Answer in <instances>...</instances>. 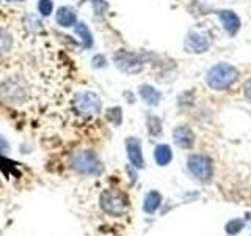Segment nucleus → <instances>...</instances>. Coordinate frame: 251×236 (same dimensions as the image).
I'll return each instance as SVG.
<instances>
[{"label":"nucleus","mask_w":251,"mask_h":236,"mask_svg":"<svg viewBox=\"0 0 251 236\" xmlns=\"http://www.w3.org/2000/svg\"><path fill=\"white\" fill-rule=\"evenodd\" d=\"M126 149H127V157H129V161L133 167L143 169L145 159H143V153H141L140 140L135 137H127V140H126Z\"/></svg>","instance_id":"8"},{"label":"nucleus","mask_w":251,"mask_h":236,"mask_svg":"<svg viewBox=\"0 0 251 236\" xmlns=\"http://www.w3.org/2000/svg\"><path fill=\"white\" fill-rule=\"evenodd\" d=\"M217 16L220 18V21H222L225 30L231 36H234L240 30V19H239V16L235 14L234 11H231V10H222V11H217Z\"/></svg>","instance_id":"11"},{"label":"nucleus","mask_w":251,"mask_h":236,"mask_svg":"<svg viewBox=\"0 0 251 236\" xmlns=\"http://www.w3.org/2000/svg\"><path fill=\"white\" fill-rule=\"evenodd\" d=\"M91 63H93L94 68H104L105 66V57H104V55L98 54V55H94V57L91 59Z\"/></svg>","instance_id":"22"},{"label":"nucleus","mask_w":251,"mask_h":236,"mask_svg":"<svg viewBox=\"0 0 251 236\" xmlns=\"http://www.w3.org/2000/svg\"><path fill=\"white\" fill-rule=\"evenodd\" d=\"M173 139H175V144L180 148H192L195 144V136L190 128L187 126H179V128L175 129V134H173Z\"/></svg>","instance_id":"12"},{"label":"nucleus","mask_w":251,"mask_h":236,"mask_svg":"<svg viewBox=\"0 0 251 236\" xmlns=\"http://www.w3.org/2000/svg\"><path fill=\"white\" fill-rule=\"evenodd\" d=\"M74 27H75V33L78 35V38L82 39L85 49H90V47H93L94 41H93V35H91V30L88 29V26H86L85 22H77Z\"/></svg>","instance_id":"14"},{"label":"nucleus","mask_w":251,"mask_h":236,"mask_svg":"<svg viewBox=\"0 0 251 236\" xmlns=\"http://www.w3.org/2000/svg\"><path fill=\"white\" fill-rule=\"evenodd\" d=\"M160 202H162V195L155 191H151L145 199L143 209L148 212V214H152V212H155V209L160 206Z\"/></svg>","instance_id":"17"},{"label":"nucleus","mask_w":251,"mask_h":236,"mask_svg":"<svg viewBox=\"0 0 251 236\" xmlns=\"http://www.w3.org/2000/svg\"><path fill=\"white\" fill-rule=\"evenodd\" d=\"M243 93H245V98L251 102V79H248L243 85Z\"/></svg>","instance_id":"23"},{"label":"nucleus","mask_w":251,"mask_h":236,"mask_svg":"<svg viewBox=\"0 0 251 236\" xmlns=\"http://www.w3.org/2000/svg\"><path fill=\"white\" fill-rule=\"evenodd\" d=\"M71 165L77 173L82 175H99L102 172V164L98 156L90 149H80L71 156Z\"/></svg>","instance_id":"3"},{"label":"nucleus","mask_w":251,"mask_h":236,"mask_svg":"<svg viewBox=\"0 0 251 236\" xmlns=\"http://www.w3.org/2000/svg\"><path fill=\"white\" fill-rule=\"evenodd\" d=\"M148 128H149V132H151L152 136H157V134H160V131H162V123L157 117H149Z\"/></svg>","instance_id":"20"},{"label":"nucleus","mask_w":251,"mask_h":236,"mask_svg":"<svg viewBox=\"0 0 251 236\" xmlns=\"http://www.w3.org/2000/svg\"><path fill=\"white\" fill-rule=\"evenodd\" d=\"M107 120L112 121L113 124H120L123 121V110L121 107H112L107 110Z\"/></svg>","instance_id":"19"},{"label":"nucleus","mask_w":251,"mask_h":236,"mask_svg":"<svg viewBox=\"0 0 251 236\" xmlns=\"http://www.w3.org/2000/svg\"><path fill=\"white\" fill-rule=\"evenodd\" d=\"M73 106L75 109V112L82 117H96L100 114V99L96 93L93 91H80L75 94V98L73 101Z\"/></svg>","instance_id":"4"},{"label":"nucleus","mask_w":251,"mask_h":236,"mask_svg":"<svg viewBox=\"0 0 251 236\" xmlns=\"http://www.w3.org/2000/svg\"><path fill=\"white\" fill-rule=\"evenodd\" d=\"M237 69L229 63H217L209 69L206 76V84L214 90H226L237 81Z\"/></svg>","instance_id":"2"},{"label":"nucleus","mask_w":251,"mask_h":236,"mask_svg":"<svg viewBox=\"0 0 251 236\" xmlns=\"http://www.w3.org/2000/svg\"><path fill=\"white\" fill-rule=\"evenodd\" d=\"M113 61L118 66V69H121L123 73H127V74H137L145 66V60L140 54L129 52L124 49H120L118 52H115Z\"/></svg>","instance_id":"5"},{"label":"nucleus","mask_w":251,"mask_h":236,"mask_svg":"<svg viewBox=\"0 0 251 236\" xmlns=\"http://www.w3.org/2000/svg\"><path fill=\"white\" fill-rule=\"evenodd\" d=\"M188 170L201 181H209L212 177V162L207 156L192 154L188 157Z\"/></svg>","instance_id":"7"},{"label":"nucleus","mask_w":251,"mask_h":236,"mask_svg":"<svg viewBox=\"0 0 251 236\" xmlns=\"http://www.w3.org/2000/svg\"><path fill=\"white\" fill-rule=\"evenodd\" d=\"M0 2H2V0H0Z\"/></svg>","instance_id":"25"},{"label":"nucleus","mask_w":251,"mask_h":236,"mask_svg":"<svg viewBox=\"0 0 251 236\" xmlns=\"http://www.w3.org/2000/svg\"><path fill=\"white\" fill-rule=\"evenodd\" d=\"M243 228V220H240V219H234V220H231V222H227V225H226V232L229 233V235H237L240 230Z\"/></svg>","instance_id":"21"},{"label":"nucleus","mask_w":251,"mask_h":236,"mask_svg":"<svg viewBox=\"0 0 251 236\" xmlns=\"http://www.w3.org/2000/svg\"><path fill=\"white\" fill-rule=\"evenodd\" d=\"M100 206L112 216H121L127 208V197L120 191H105L100 195Z\"/></svg>","instance_id":"6"},{"label":"nucleus","mask_w":251,"mask_h":236,"mask_svg":"<svg viewBox=\"0 0 251 236\" xmlns=\"http://www.w3.org/2000/svg\"><path fill=\"white\" fill-rule=\"evenodd\" d=\"M6 2H25V0H6Z\"/></svg>","instance_id":"24"},{"label":"nucleus","mask_w":251,"mask_h":236,"mask_svg":"<svg viewBox=\"0 0 251 236\" xmlns=\"http://www.w3.org/2000/svg\"><path fill=\"white\" fill-rule=\"evenodd\" d=\"M13 46H14V38L10 33V30L0 27V57L10 52L13 49Z\"/></svg>","instance_id":"15"},{"label":"nucleus","mask_w":251,"mask_h":236,"mask_svg":"<svg viewBox=\"0 0 251 236\" xmlns=\"http://www.w3.org/2000/svg\"><path fill=\"white\" fill-rule=\"evenodd\" d=\"M184 47H185V51L190 54H202L209 49V41L204 35L192 31V33L187 35L185 41H184Z\"/></svg>","instance_id":"9"},{"label":"nucleus","mask_w":251,"mask_h":236,"mask_svg":"<svg viewBox=\"0 0 251 236\" xmlns=\"http://www.w3.org/2000/svg\"><path fill=\"white\" fill-rule=\"evenodd\" d=\"M30 98V84L24 76L13 74L0 82V99L10 106H22Z\"/></svg>","instance_id":"1"},{"label":"nucleus","mask_w":251,"mask_h":236,"mask_svg":"<svg viewBox=\"0 0 251 236\" xmlns=\"http://www.w3.org/2000/svg\"><path fill=\"white\" fill-rule=\"evenodd\" d=\"M55 22L57 26L63 27V29H69V27H74L77 21V13L73 6H68V5H63L60 6L57 13H55Z\"/></svg>","instance_id":"10"},{"label":"nucleus","mask_w":251,"mask_h":236,"mask_svg":"<svg viewBox=\"0 0 251 236\" xmlns=\"http://www.w3.org/2000/svg\"><path fill=\"white\" fill-rule=\"evenodd\" d=\"M38 13L43 18H49L53 13V0H38Z\"/></svg>","instance_id":"18"},{"label":"nucleus","mask_w":251,"mask_h":236,"mask_svg":"<svg viewBox=\"0 0 251 236\" xmlns=\"http://www.w3.org/2000/svg\"><path fill=\"white\" fill-rule=\"evenodd\" d=\"M140 96L148 106H159L162 99V93L155 90L152 85H141L140 87Z\"/></svg>","instance_id":"13"},{"label":"nucleus","mask_w":251,"mask_h":236,"mask_svg":"<svg viewBox=\"0 0 251 236\" xmlns=\"http://www.w3.org/2000/svg\"><path fill=\"white\" fill-rule=\"evenodd\" d=\"M154 159L159 165H168L173 159L171 148L168 145H159L154 151Z\"/></svg>","instance_id":"16"}]
</instances>
